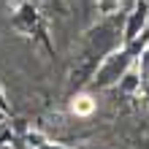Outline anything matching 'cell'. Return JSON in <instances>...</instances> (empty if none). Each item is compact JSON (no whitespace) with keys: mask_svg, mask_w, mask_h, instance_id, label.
Returning a JSON list of instances; mask_svg holds the SVG:
<instances>
[{"mask_svg":"<svg viewBox=\"0 0 149 149\" xmlns=\"http://www.w3.org/2000/svg\"><path fill=\"white\" fill-rule=\"evenodd\" d=\"M92 109H95V103H92V98H87V95H81V98L73 100V111L76 114H90Z\"/></svg>","mask_w":149,"mask_h":149,"instance_id":"cell-1","label":"cell"}]
</instances>
